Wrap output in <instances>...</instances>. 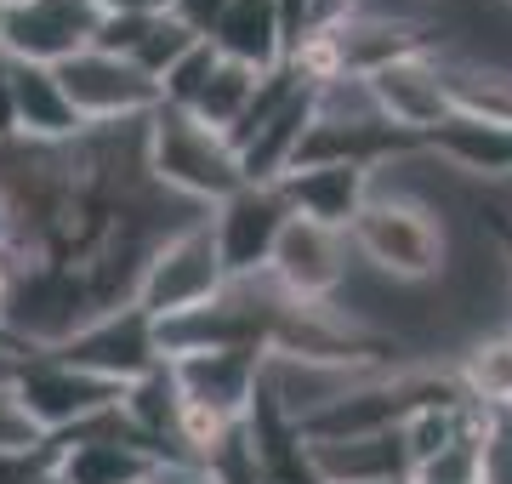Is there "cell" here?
Listing matches in <instances>:
<instances>
[{
    "label": "cell",
    "instance_id": "6da1fadb",
    "mask_svg": "<svg viewBox=\"0 0 512 484\" xmlns=\"http://www.w3.org/2000/svg\"><path fill=\"white\" fill-rule=\"evenodd\" d=\"M353 257L365 262L370 274H382L387 285L421 291V285H439L450 268V217L444 205H433L416 188L382 183L370 177V200L348 228Z\"/></svg>",
    "mask_w": 512,
    "mask_h": 484
},
{
    "label": "cell",
    "instance_id": "7a4b0ae2",
    "mask_svg": "<svg viewBox=\"0 0 512 484\" xmlns=\"http://www.w3.org/2000/svg\"><path fill=\"white\" fill-rule=\"evenodd\" d=\"M143 160H148V177L165 194L200 205V211H211L234 188H245L234 143L222 131H211L205 120H194L183 109H165V103L143 120Z\"/></svg>",
    "mask_w": 512,
    "mask_h": 484
},
{
    "label": "cell",
    "instance_id": "3957f363",
    "mask_svg": "<svg viewBox=\"0 0 512 484\" xmlns=\"http://www.w3.org/2000/svg\"><path fill=\"white\" fill-rule=\"evenodd\" d=\"M228 291V268L217 257V240H211V211L200 223L177 228L154 245L143 280H137V308L148 319H177V314H194L205 308L211 297Z\"/></svg>",
    "mask_w": 512,
    "mask_h": 484
},
{
    "label": "cell",
    "instance_id": "277c9868",
    "mask_svg": "<svg viewBox=\"0 0 512 484\" xmlns=\"http://www.w3.org/2000/svg\"><path fill=\"white\" fill-rule=\"evenodd\" d=\"M365 86H370V103L382 109L387 126H399L404 137H416V143H427V137L461 109L456 80H450V63H444L439 46H421V52L393 57L376 75H365Z\"/></svg>",
    "mask_w": 512,
    "mask_h": 484
},
{
    "label": "cell",
    "instance_id": "5b68a950",
    "mask_svg": "<svg viewBox=\"0 0 512 484\" xmlns=\"http://www.w3.org/2000/svg\"><path fill=\"white\" fill-rule=\"evenodd\" d=\"M57 86H63V97L74 103V114L86 126H143L148 114L160 109V86L137 63L97 52V46L57 63Z\"/></svg>",
    "mask_w": 512,
    "mask_h": 484
},
{
    "label": "cell",
    "instance_id": "8992f818",
    "mask_svg": "<svg viewBox=\"0 0 512 484\" xmlns=\"http://www.w3.org/2000/svg\"><path fill=\"white\" fill-rule=\"evenodd\" d=\"M353 268H359V257H353V240L342 228L291 217V228L279 234L274 262H268V280H274L279 297L302 302V308H330L348 291Z\"/></svg>",
    "mask_w": 512,
    "mask_h": 484
},
{
    "label": "cell",
    "instance_id": "52a82bcc",
    "mask_svg": "<svg viewBox=\"0 0 512 484\" xmlns=\"http://www.w3.org/2000/svg\"><path fill=\"white\" fill-rule=\"evenodd\" d=\"M285 228H291V200L279 194V183H245L211 205V240L228 280H262Z\"/></svg>",
    "mask_w": 512,
    "mask_h": 484
},
{
    "label": "cell",
    "instance_id": "ba28073f",
    "mask_svg": "<svg viewBox=\"0 0 512 484\" xmlns=\"http://www.w3.org/2000/svg\"><path fill=\"white\" fill-rule=\"evenodd\" d=\"M12 388H18L23 410L35 416V428L46 439H63L80 422H92V416H103V410H114L126 399V388H114V382L80 371V365H69V359H57V354L23 359V371Z\"/></svg>",
    "mask_w": 512,
    "mask_h": 484
},
{
    "label": "cell",
    "instance_id": "9c48e42d",
    "mask_svg": "<svg viewBox=\"0 0 512 484\" xmlns=\"http://www.w3.org/2000/svg\"><path fill=\"white\" fill-rule=\"evenodd\" d=\"M52 354L80 365V371L103 376V382H114V388H131V382H143L154 365H165L160 325H154L137 302L114 308V314H97L92 325H80L63 348H52Z\"/></svg>",
    "mask_w": 512,
    "mask_h": 484
},
{
    "label": "cell",
    "instance_id": "30bf717a",
    "mask_svg": "<svg viewBox=\"0 0 512 484\" xmlns=\"http://www.w3.org/2000/svg\"><path fill=\"white\" fill-rule=\"evenodd\" d=\"M103 6L97 0H12L0 12V52L18 63H69L97 40Z\"/></svg>",
    "mask_w": 512,
    "mask_h": 484
},
{
    "label": "cell",
    "instance_id": "8fae6325",
    "mask_svg": "<svg viewBox=\"0 0 512 484\" xmlns=\"http://www.w3.org/2000/svg\"><path fill=\"white\" fill-rule=\"evenodd\" d=\"M165 365L183 388V405L205 422H222V428L245 422L256 382H262V354L256 348H211V354H183V359H165Z\"/></svg>",
    "mask_w": 512,
    "mask_h": 484
},
{
    "label": "cell",
    "instance_id": "7c38bea8",
    "mask_svg": "<svg viewBox=\"0 0 512 484\" xmlns=\"http://www.w3.org/2000/svg\"><path fill=\"white\" fill-rule=\"evenodd\" d=\"M421 149L433 154L450 177L484 188H512V114L456 109Z\"/></svg>",
    "mask_w": 512,
    "mask_h": 484
},
{
    "label": "cell",
    "instance_id": "4fadbf2b",
    "mask_svg": "<svg viewBox=\"0 0 512 484\" xmlns=\"http://www.w3.org/2000/svg\"><path fill=\"white\" fill-rule=\"evenodd\" d=\"M279 194L291 200V217H308V223H325V228H342L348 234L353 217L370 200V171L342 166V160H313V166L285 171L279 177Z\"/></svg>",
    "mask_w": 512,
    "mask_h": 484
},
{
    "label": "cell",
    "instance_id": "5bb4252c",
    "mask_svg": "<svg viewBox=\"0 0 512 484\" xmlns=\"http://www.w3.org/2000/svg\"><path fill=\"white\" fill-rule=\"evenodd\" d=\"M12 97H18V143H74L80 131H92L63 97L57 69H46V63L12 57Z\"/></svg>",
    "mask_w": 512,
    "mask_h": 484
},
{
    "label": "cell",
    "instance_id": "9a60e30c",
    "mask_svg": "<svg viewBox=\"0 0 512 484\" xmlns=\"http://www.w3.org/2000/svg\"><path fill=\"white\" fill-rule=\"evenodd\" d=\"M205 40H211L222 57H234V63L256 69V75H268V69H279V63H291V52H285V29H279V0H228L222 18H217V29H211Z\"/></svg>",
    "mask_w": 512,
    "mask_h": 484
},
{
    "label": "cell",
    "instance_id": "2e32d148",
    "mask_svg": "<svg viewBox=\"0 0 512 484\" xmlns=\"http://www.w3.org/2000/svg\"><path fill=\"white\" fill-rule=\"evenodd\" d=\"M256 86H262V75H256V69H245V63H234V57H222L217 75H211V86L200 92V103H194V109H183V114H194V120H205L211 131H222V137H228V131L245 120Z\"/></svg>",
    "mask_w": 512,
    "mask_h": 484
},
{
    "label": "cell",
    "instance_id": "e0dca14e",
    "mask_svg": "<svg viewBox=\"0 0 512 484\" xmlns=\"http://www.w3.org/2000/svg\"><path fill=\"white\" fill-rule=\"evenodd\" d=\"M200 40H205V35H194V29L177 18V12H160V18H148V29H143V40H137L131 63H137V69H143L154 86H160V80L171 75V69H177L188 52H194V46H200Z\"/></svg>",
    "mask_w": 512,
    "mask_h": 484
},
{
    "label": "cell",
    "instance_id": "ac0fdd59",
    "mask_svg": "<svg viewBox=\"0 0 512 484\" xmlns=\"http://www.w3.org/2000/svg\"><path fill=\"white\" fill-rule=\"evenodd\" d=\"M484 439H490V416H484L467 439L439 450L433 462H421L416 473H410V484H484Z\"/></svg>",
    "mask_w": 512,
    "mask_h": 484
},
{
    "label": "cell",
    "instance_id": "d6986e66",
    "mask_svg": "<svg viewBox=\"0 0 512 484\" xmlns=\"http://www.w3.org/2000/svg\"><path fill=\"white\" fill-rule=\"evenodd\" d=\"M217 63H222V52L211 46V40H200V46H194V52H188L183 63L160 80V103H165V109H194L200 92L211 86V75H217Z\"/></svg>",
    "mask_w": 512,
    "mask_h": 484
},
{
    "label": "cell",
    "instance_id": "ffe728a7",
    "mask_svg": "<svg viewBox=\"0 0 512 484\" xmlns=\"http://www.w3.org/2000/svg\"><path fill=\"white\" fill-rule=\"evenodd\" d=\"M35 445H46V433H40L35 416L23 410L18 388H0V456H6V450H35Z\"/></svg>",
    "mask_w": 512,
    "mask_h": 484
},
{
    "label": "cell",
    "instance_id": "44dd1931",
    "mask_svg": "<svg viewBox=\"0 0 512 484\" xmlns=\"http://www.w3.org/2000/svg\"><path fill=\"white\" fill-rule=\"evenodd\" d=\"M18 143V97H12V57L0 52V149Z\"/></svg>",
    "mask_w": 512,
    "mask_h": 484
},
{
    "label": "cell",
    "instance_id": "7402d4cb",
    "mask_svg": "<svg viewBox=\"0 0 512 484\" xmlns=\"http://www.w3.org/2000/svg\"><path fill=\"white\" fill-rule=\"evenodd\" d=\"M222 6H228V0H177V18H183L194 35H211L217 18H222Z\"/></svg>",
    "mask_w": 512,
    "mask_h": 484
},
{
    "label": "cell",
    "instance_id": "603a6c76",
    "mask_svg": "<svg viewBox=\"0 0 512 484\" xmlns=\"http://www.w3.org/2000/svg\"><path fill=\"white\" fill-rule=\"evenodd\" d=\"M143 484H217V479L200 462H154V473Z\"/></svg>",
    "mask_w": 512,
    "mask_h": 484
},
{
    "label": "cell",
    "instance_id": "cb8c5ba5",
    "mask_svg": "<svg viewBox=\"0 0 512 484\" xmlns=\"http://www.w3.org/2000/svg\"><path fill=\"white\" fill-rule=\"evenodd\" d=\"M103 12H137V18H160V12H177V0H97Z\"/></svg>",
    "mask_w": 512,
    "mask_h": 484
},
{
    "label": "cell",
    "instance_id": "d4e9b609",
    "mask_svg": "<svg viewBox=\"0 0 512 484\" xmlns=\"http://www.w3.org/2000/svg\"><path fill=\"white\" fill-rule=\"evenodd\" d=\"M40 484H63V479H57V473H52V479H40Z\"/></svg>",
    "mask_w": 512,
    "mask_h": 484
},
{
    "label": "cell",
    "instance_id": "484cf974",
    "mask_svg": "<svg viewBox=\"0 0 512 484\" xmlns=\"http://www.w3.org/2000/svg\"><path fill=\"white\" fill-rule=\"evenodd\" d=\"M387 484H410V479H387Z\"/></svg>",
    "mask_w": 512,
    "mask_h": 484
},
{
    "label": "cell",
    "instance_id": "4316f807",
    "mask_svg": "<svg viewBox=\"0 0 512 484\" xmlns=\"http://www.w3.org/2000/svg\"><path fill=\"white\" fill-rule=\"evenodd\" d=\"M0 6H12V0H0Z\"/></svg>",
    "mask_w": 512,
    "mask_h": 484
},
{
    "label": "cell",
    "instance_id": "83f0119b",
    "mask_svg": "<svg viewBox=\"0 0 512 484\" xmlns=\"http://www.w3.org/2000/svg\"><path fill=\"white\" fill-rule=\"evenodd\" d=\"M0 12H6V6H0Z\"/></svg>",
    "mask_w": 512,
    "mask_h": 484
},
{
    "label": "cell",
    "instance_id": "f1b7e54d",
    "mask_svg": "<svg viewBox=\"0 0 512 484\" xmlns=\"http://www.w3.org/2000/svg\"><path fill=\"white\" fill-rule=\"evenodd\" d=\"M507 228H512V223H507Z\"/></svg>",
    "mask_w": 512,
    "mask_h": 484
}]
</instances>
